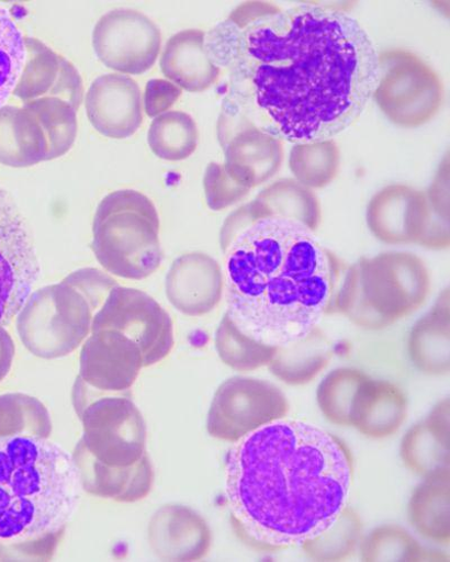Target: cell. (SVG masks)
Masks as SVG:
<instances>
[{"label":"cell","mask_w":450,"mask_h":562,"mask_svg":"<svg viewBox=\"0 0 450 562\" xmlns=\"http://www.w3.org/2000/svg\"><path fill=\"white\" fill-rule=\"evenodd\" d=\"M431 278L410 252H384L349 266L337 314L362 329L379 331L417 312L427 301Z\"/></svg>","instance_id":"obj_6"},{"label":"cell","mask_w":450,"mask_h":562,"mask_svg":"<svg viewBox=\"0 0 450 562\" xmlns=\"http://www.w3.org/2000/svg\"><path fill=\"white\" fill-rule=\"evenodd\" d=\"M248 206L255 221L269 217L293 220L313 233L318 231L323 221L318 196L292 178L270 183Z\"/></svg>","instance_id":"obj_26"},{"label":"cell","mask_w":450,"mask_h":562,"mask_svg":"<svg viewBox=\"0 0 450 562\" xmlns=\"http://www.w3.org/2000/svg\"><path fill=\"white\" fill-rule=\"evenodd\" d=\"M154 553L165 561H198L212 547V531L201 514L178 504L160 507L148 526Z\"/></svg>","instance_id":"obj_20"},{"label":"cell","mask_w":450,"mask_h":562,"mask_svg":"<svg viewBox=\"0 0 450 562\" xmlns=\"http://www.w3.org/2000/svg\"><path fill=\"white\" fill-rule=\"evenodd\" d=\"M217 137L224 151L225 169L251 191L282 168L283 140L239 115L221 112Z\"/></svg>","instance_id":"obj_14"},{"label":"cell","mask_w":450,"mask_h":562,"mask_svg":"<svg viewBox=\"0 0 450 562\" xmlns=\"http://www.w3.org/2000/svg\"><path fill=\"white\" fill-rule=\"evenodd\" d=\"M71 457L80 487L90 495L134 503L146 498L153 490L155 474L149 454L131 467H110L90 454L79 440Z\"/></svg>","instance_id":"obj_21"},{"label":"cell","mask_w":450,"mask_h":562,"mask_svg":"<svg viewBox=\"0 0 450 562\" xmlns=\"http://www.w3.org/2000/svg\"><path fill=\"white\" fill-rule=\"evenodd\" d=\"M429 220L426 193L403 183L384 187L371 199L367 212L373 236L390 246H420Z\"/></svg>","instance_id":"obj_16"},{"label":"cell","mask_w":450,"mask_h":562,"mask_svg":"<svg viewBox=\"0 0 450 562\" xmlns=\"http://www.w3.org/2000/svg\"><path fill=\"white\" fill-rule=\"evenodd\" d=\"M334 357L333 346L319 326L303 338L278 347L268 369L290 386H303L317 379Z\"/></svg>","instance_id":"obj_27"},{"label":"cell","mask_w":450,"mask_h":562,"mask_svg":"<svg viewBox=\"0 0 450 562\" xmlns=\"http://www.w3.org/2000/svg\"><path fill=\"white\" fill-rule=\"evenodd\" d=\"M359 549L360 559L367 562L448 560L442 553L426 550L407 530L393 525L374 529Z\"/></svg>","instance_id":"obj_35"},{"label":"cell","mask_w":450,"mask_h":562,"mask_svg":"<svg viewBox=\"0 0 450 562\" xmlns=\"http://www.w3.org/2000/svg\"><path fill=\"white\" fill-rule=\"evenodd\" d=\"M369 374L356 368H338L322 382L317 392L320 411L331 424L350 427L353 400Z\"/></svg>","instance_id":"obj_37"},{"label":"cell","mask_w":450,"mask_h":562,"mask_svg":"<svg viewBox=\"0 0 450 562\" xmlns=\"http://www.w3.org/2000/svg\"><path fill=\"white\" fill-rule=\"evenodd\" d=\"M207 55L229 74L221 112L296 145L334 138L367 110L376 46L344 10L248 2L209 32Z\"/></svg>","instance_id":"obj_1"},{"label":"cell","mask_w":450,"mask_h":562,"mask_svg":"<svg viewBox=\"0 0 450 562\" xmlns=\"http://www.w3.org/2000/svg\"><path fill=\"white\" fill-rule=\"evenodd\" d=\"M116 286L104 271L83 268L31 294L16 319L22 344L41 359L72 353L92 334L95 314Z\"/></svg>","instance_id":"obj_5"},{"label":"cell","mask_w":450,"mask_h":562,"mask_svg":"<svg viewBox=\"0 0 450 562\" xmlns=\"http://www.w3.org/2000/svg\"><path fill=\"white\" fill-rule=\"evenodd\" d=\"M183 89L165 79L148 81L145 91V111L148 116L157 117L168 112L182 97Z\"/></svg>","instance_id":"obj_42"},{"label":"cell","mask_w":450,"mask_h":562,"mask_svg":"<svg viewBox=\"0 0 450 562\" xmlns=\"http://www.w3.org/2000/svg\"><path fill=\"white\" fill-rule=\"evenodd\" d=\"M204 192L209 207L218 212L241 202L251 190L236 181L224 165L211 162L204 175Z\"/></svg>","instance_id":"obj_40"},{"label":"cell","mask_w":450,"mask_h":562,"mask_svg":"<svg viewBox=\"0 0 450 562\" xmlns=\"http://www.w3.org/2000/svg\"><path fill=\"white\" fill-rule=\"evenodd\" d=\"M80 483L72 457L48 439H0V543L66 530Z\"/></svg>","instance_id":"obj_4"},{"label":"cell","mask_w":450,"mask_h":562,"mask_svg":"<svg viewBox=\"0 0 450 562\" xmlns=\"http://www.w3.org/2000/svg\"><path fill=\"white\" fill-rule=\"evenodd\" d=\"M72 405L82 425L80 440L99 461L126 468L148 456L146 420L130 392L104 394L77 378Z\"/></svg>","instance_id":"obj_8"},{"label":"cell","mask_w":450,"mask_h":562,"mask_svg":"<svg viewBox=\"0 0 450 562\" xmlns=\"http://www.w3.org/2000/svg\"><path fill=\"white\" fill-rule=\"evenodd\" d=\"M30 232L12 199L0 191V324L20 313L38 276Z\"/></svg>","instance_id":"obj_13"},{"label":"cell","mask_w":450,"mask_h":562,"mask_svg":"<svg viewBox=\"0 0 450 562\" xmlns=\"http://www.w3.org/2000/svg\"><path fill=\"white\" fill-rule=\"evenodd\" d=\"M408 517L423 537L449 546L450 473L426 479L416 487L409 502Z\"/></svg>","instance_id":"obj_28"},{"label":"cell","mask_w":450,"mask_h":562,"mask_svg":"<svg viewBox=\"0 0 450 562\" xmlns=\"http://www.w3.org/2000/svg\"><path fill=\"white\" fill-rule=\"evenodd\" d=\"M427 424L442 438L450 440V401H440L426 418Z\"/></svg>","instance_id":"obj_43"},{"label":"cell","mask_w":450,"mask_h":562,"mask_svg":"<svg viewBox=\"0 0 450 562\" xmlns=\"http://www.w3.org/2000/svg\"><path fill=\"white\" fill-rule=\"evenodd\" d=\"M426 193L429 224L421 247L445 250L450 247V161L446 155Z\"/></svg>","instance_id":"obj_38"},{"label":"cell","mask_w":450,"mask_h":562,"mask_svg":"<svg viewBox=\"0 0 450 562\" xmlns=\"http://www.w3.org/2000/svg\"><path fill=\"white\" fill-rule=\"evenodd\" d=\"M85 106L90 123L110 138H127L144 123L142 89L126 75L97 78L87 91Z\"/></svg>","instance_id":"obj_17"},{"label":"cell","mask_w":450,"mask_h":562,"mask_svg":"<svg viewBox=\"0 0 450 562\" xmlns=\"http://www.w3.org/2000/svg\"><path fill=\"white\" fill-rule=\"evenodd\" d=\"M48 139L37 119L18 106L0 109V164L26 168L47 161Z\"/></svg>","instance_id":"obj_25"},{"label":"cell","mask_w":450,"mask_h":562,"mask_svg":"<svg viewBox=\"0 0 450 562\" xmlns=\"http://www.w3.org/2000/svg\"><path fill=\"white\" fill-rule=\"evenodd\" d=\"M23 108L37 119L48 139L47 161L65 156L74 146L78 121L77 111L66 101L57 98H42L23 103Z\"/></svg>","instance_id":"obj_36"},{"label":"cell","mask_w":450,"mask_h":562,"mask_svg":"<svg viewBox=\"0 0 450 562\" xmlns=\"http://www.w3.org/2000/svg\"><path fill=\"white\" fill-rule=\"evenodd\" d=\"M290 412L285 394L266 381L233 378L216 390L207 415L211 437L237 443Z\"/></svg>","instance_id":"obj_10"},{"label":"cell","mask_w":450,"mask_h":562,"mask_svg":"<svg viewBox=\"0 0 450 562\" xmlns=\"http://www.w3.org/2000/svg\"><path fill=\"white\" fill-rule=\"evenodd\" d=\"M408 352L414 366L429 376L450 371V293L446 289L434 307L413 327Z\"/></svg>","instance_id":"obj_24"},{"label":"cell","mask_w":450,"mask_h":562,"mask_svg":"<svg viewBox=\"0 0 450 562\" xmlns=\"http://www.w3.org/2000/svg\"><path fill=\"white\" fill-rule=\"evenodd\" d=\"M205 38L203 31L191 29L176 33L166 43L161 70L179 88L203 92L218 80L221 68L207 55Z\"/></svg>","instance_id":"obj_23"},{"label":"cell","mask_w":450,"mask_h":562,"mask_svg":"<svg viewBox=\"0 0 450 562\" xmlns=\"http://www.w3.org/2000/svg\"><path fill=\"white\" fill-rule=\"evenodd\" d=\"M160 29L142 12L117 9L103 15L93 31L98 58L122 75L150 70L161 52Z\"/></svg>","instance_id":"obj_12"},{"label":"cell","mask_w":450,"mask_h":562,"mask_svg":"<svg viewBox=\"0 0 450 562\" xmlns=\"http://www.w3.org/2000/svg\"><path fill=\"white\" fill-rule=\"evenodd\" d=\"M215 348L222 362L239 372L268 366L278 350L246 335L227 312L217 327Z\"/></svg>","instance_id":"obj_32"},{"label":"cell","mask_w":450,"mask_h":562,"mask_svg":"<svg viewBox=\"0 0 450 562\" xmlns=\"http://www.w3.org/2000/svg\"><path fill=\"white\" fill-rule=\"evenodd\" d=\"M224 277L218 262L204 252L177 258L166 277V295L170 304L188 316H203L221 302Z\"/></svg>","instance_id":"obj_19"},{"label":"cell","mask_w":450,"mask_h":562,"mask_svg":"<svg viewBox=\"0 0 450 562\" xmlns=\"http://www.w3.org/2000/svg\"><path fill=\"white\" fill-rule=\"evenodd\" d=\"M400 454L405 467L424 480L450 473V440L431 429L426 419L405 434Z\"/></svg>","instance_id":"obj_29"},{"label":"cell","mask_w":450,"mask_h":562,"mask_svg":"<svg viewBox=\"0 0 450 562\" xmlns=\"http://www.w3.org/2000/svg\"><path fill=\"white\" fill-rule=\"evenodd\" d=\"M52 434V416L41 401L20 393L0 395V439L11 437L49 439Z\"/></svg>","instance_id":"obj_33"},{"label":"cell","mask_w":450,"mask_h":562,"mask_svg":"<svg viewBox=\"0 0 450 562\" xmlns=\"http://www.w3.org/2000/svg\"><path fill=\"white\" fill-rule=\"evenodd\" d=\"M409 402L396 385L369 378L353 400L350 427L371 439L396 435L407 420Z\"/></svg>","instance_id":"obj_22"},{"label":"cell","mask_w":450,"mask_h":562,"mask_svg":"<svg viewBox=\"0 0 450 562\" xmlns=\"http://www.w3.org/2000/svg\"><path fill=\"white\" fill-rule=\"evenodd\" d=\"M363 538V521L359 514L347 505L326 531L305 541L300 548L312 560L341 561L353 554Z\"/></svg>","instance_id":"obj_34"},{"label":"cell","mask_w":450,"mask_h":562,"mask_svg":"<svg viewBox=\"0 0 450 562\" xmlns=\"http://www.w3.org/2000/svg\"><path fill=\"white\" fill-rule=\"evenodd\" d=\"M145 367L140 348L115 330H101L85 340L80 352L79 379L98 392H130Z\"/></svg>","instance_id":"obj_15"},{"label":"cell","mask_w":450,"mask_h":562,"mask_svg":"<svg viewBox=\"0 0 450 562\" xmlns=\"http://www.w3.org/2000/svg\"><path fill=\"white\" fill-rule=\"evenodd\" d=\"M115 330L137 345L145 367L164 360L175 345L169 314L147 293L128 288H114L95 314L92 334Z\"/></svg>","instance_id":"obj_11"},{"label":"cell","mask_w":450,"mask_h":562,"mask_svg":"<svg viewBox=\"0 0 450 562\" xmlns=\"http://www.w3.org/2000/svg\"><path fill=\"white\" fill-rule=\"evenodd\" d=\"M227 313L268 346L294 342L337 314L349 268L305 225L269 217L245 228L224 252Z\"/></svg>","instance_id":"obj_3"},{"label":"cell","mask_w":450,"mask_h":562,"mask_svg":"<svg viewBox=\"0 0 450 562\" xmlns=\"http://www.w3.org/2000/svg\"><path fill=\"white\" fill-rule=\"evenodd\" d=\"M159 231V215L149 198L137 191H116L97 210L92 249L108 272L146 279L162 262Z\"/></svg>","instance_id":"obj_7"},{"label":"cell","mask_w":450,"mask_h":562,"mask_svg":"<svg viewBox=\"0 0 450 562\" xmlns=\"http://www.w3.org/2000/svg\"><path fill=\"white\" fill-rule=\"evenodd\" d=\"M340 149L334 138L296 144L290 153L294 179L310 190H323L337 178Z\"/></svg>","instance_id":"obj_30"},{"label":"cell","mask_w":450,"mask_h":562,"mask_svg":"<svg viewBox=\"0 0 450 562\" xmlns=\"http://www.w3.org/2000/svg\"><path fill=\"white\" fill-rule=\"evenodd\" d=\"M372 100L393 124L415 128L440 112L445 87L437 71L421 57L391 49L379 54V80Z\"/></svg>","instance_id":"obj_9"},{"label":"cell","mask_w":450,"mask_h":562,"mask_svg":"<svg viewBox=\"0 0 450 562\" xmlns=\"http://www.w3.org/2000/svg\"><path fill=\"white\" fill-rule=\"evenodd\" d=\"M15 351L11 335L4 325L0 324V383L7 379L12 369Z\"/></svg>","instance_id":"obj_44"},{"label":"cell","mask_w":450,"mask_h":562,"mask_svg":"<svg viewBox=\"0 0 450 562\" xmlns=\"http://www.w3.org/2000/svg\"><path fill=\"white\" fill-rule=\"evenodd\" d=\"M199 137L198 125L191 115L171 111L154 120L148 132V144L158 158L182 161L196 151Z\"/></svg>","instance_id":"obj_31"},{"label":"cell","mask_w":450,"mask_h":562,"mask_svg":"<svg viewBox=\"0 0 450 562\" xmlns=\"http://www.w3.org/2000/svg\"><path fill=\"white\" fill-rule=\"evenodd\" d=\"M25 58V37L10 12L0 7V109L14 92Z\"/></svg>","instance_id":"obj_39"},{"label":"cell","mask_w":450,"mask_h":562,"mask_svg":"<svg viewBox=\"0 0 450 562\" xmlns=\"http://www.w3.org/2000/svg\"><path fill=\"white\" fill-rule=\"evenodd\" d=\"M64 532L65 530L35 539L0 543V560L48 561L54 558Z\"/></svg>","instance_id":"obj_41"},{"label":"cell","mask_w":450,"mask_h":562,"mask_svg":"<svg viewBox=\"0 0 450 562\" xmlns=\"http://www.w3.org/2000/svg\"><path fill=\"white\" fill-rule=\"evenodd\" d=\"M26 58L13 95L23 103L57 98L68 102L77 112L83 102V82L76 67L47 44L25 37Z\"/></svg>","instance_id":"obj_18"},{"label":"cell","mask_w":450,"mask_h":562,"mask_svg":"<svg viewBox=\"0 0 450 562\" xmlns=\"http://www.w3.org/2000/svg\"><path fill=\"white\" fill-rule=\"evenodd\" d=\"M355 462L337 436L280 419L237 442L225 462V495L241 540L259 551L301 547L348 505Z\"/></svg>","instance_id":"obj_2"}]
</instances>
